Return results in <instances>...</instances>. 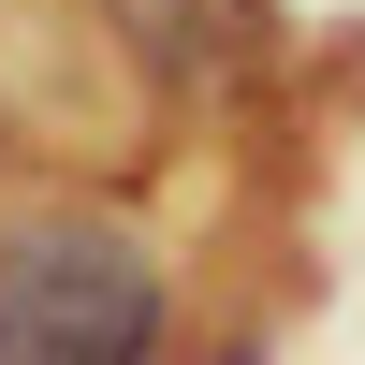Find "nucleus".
Segmentation results:
<instances>
[{
    "label": "nucleus",
    "instance_id": "nucleus-2",
    "mask_svg": "<svg viewBox=\"0 0 365 365\" xmlns=\"http://www.w3.org/2000/svg\"><path fill=\"white\" fill-rule=\"evenodd\" d=\"M103 15H117V29H132V44H146V58H161V73H205V58H220V44H234V29H249V15H263V0H103Z\"/></svg>",
    "mask_w": 365,
    "mask_h": 365
},
{
    "label": "nucleus",
    "instance_id": "nucleus-1",
    "mask_svg": "<svg viewBox=\"0 0 365 365\" xmlns=\"http://www.w3.org/2000/svg\"><path fill=\"white\" fill-rule=\"evenodd\" d=\"M161 249L132 220H29L0 234V365H161Z\"/></svg>",
    "mask_w": 365,
    "mask_h": 365
}]
</instances>
